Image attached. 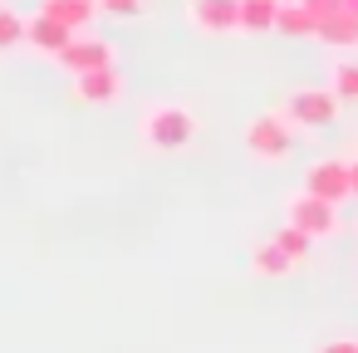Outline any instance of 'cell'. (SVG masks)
I'll return each instance as SVG.
<instances>
[{
    "instance_id": "603a6c76",
    "label": "cell",
    "mask_w": 358,
    "mask_h": 353,
    "mask_svg": "<svg viewBox=\"0 0 358 353\" xmlns=\"http://www.w3.org/2000/svg\"><path fill=\"white\" fill-rule=\"evenodd\" d=\"M89 6H99V0H89Z\"/></svg>"
},
{
    "instance_id": "7a4b0ae2",
    "label": "cell",
    "mask_w": 358,
    "mask_h": 353,
    "mask_svg": "<svg viewBox=\"0 0 358 353\" xmlns=\"http://www.w3.org/2000/svg\"><path fill=\"white\" fill-rule=\"evenodd\" d=\"M245 152L255 162H285L294 152V123L285 113H260L245 128Z\"/></svg>"
},
{
    "instance_id": "30bf717a",
    "label": "cell",
    "mask_w": 358,
    "mask_h": 353,
    "mask_svg": "<svg viewBox=\"0 0 358 353\" xmlns=\"http://www.w3.org/2000/svg\"><path fill=\"white\" fill-rule=\"evenodd\" d=\"M314 40H319V45H329V50H358V15L338 6L329 20H319Z\"/></svg>"
},
{
    "instance_id": "ac0fdd59",
    "label": "cell",
    "mask_w": 358,
    "mask_h": 353,
    "mask_svg": "<svg viewBox=\"0 0 358 353\" xmlns=\"http://www.w3.org/2000/svg\"><path fill=\"white\" fill-rule=\"evenodd\" d=\"M299 6H304V10L314 15V30H319V20H329V15H334V10L343 6V0H299Z\"/></svg>"
},
{
    "instance_id": "7c38bea8",
    "label": "cell",
    "mask_w": 358,
    "mask_h": 353,
    "mask_svg": "<svg viewBox=\"0 0 358 353\" xmlns=\"http://www.w3.org/2000/svg\"><path fill=\"white\" fill-rule=\"evenodd\" d=\"M40 10H45L50 20H59L64 30H74V35H84L99 6H89V0H45V6H40Z\"/></svg>"
},
{
    "instance_id": "5b68a950",
    "label": "cell",
    "mask_w": 358,
    "mask_h": 353,
    "mask_svg": "<svg viewBox=\"0 0 358 353\" xmlns=\"http://www.w3.org/2000/svg\"><path fill=\"white\" fill-rule=\"evenodd\" d=\"M304 192L309 196H324V201H348L353 196V167L343 162V157H324V162H314L309 172H304Z\"/></svg>"
},
{
    "instance_id": "44dd1931",
    "label": "cell",
    "mask_w": 358,
    "mask_h": 353,
    "mask_svg": "<svg viewBox=\"0 0 358 353\" xmlns=\"http://www.w3.org/2000/svg\"><path fill=\"white\" fill-rule=\"evenodd\" d=\"M348 167H353V196H358V162H348Z\"/></svg>"
},
{
    "instance_id": "8fae6325",
    "label": "cell",
    "mask_w": 358,
    "mask_h": 353,
    "mask_svg": "<svg viewBox=\"0 0 358 353\" xmlns=\"http://www.w3.org/2000/svg\"><path fill=\"white\" fill-rule=\"evenodd\" d=\"M294 255H285L275 240H260L255 250H250V270L260 275V280H285V275H294Z\"/></svg>"
},
{
    "instance_id": "e0dca14e",
    "label": "cell",
    "mask_w": 358,
    "mask_h": 353,
    "mask_svg": "<svg viewBox=\"0 0 358 353\" xmlns=\"http://www.w3.org/2000/svg\"><path fill=\"white\" fill-rule=\"evenodd\" d=\"M15 45H25V20L10 6H0V50H15Z\"/></svg>"
},
{
    "instance_id": "277c9868",
    "label": "cell",
    "mask_w": 358,
    "mask_h": 353,
    "mask_svg": "<svg viewBox=\"0 0 358 353\" xmlns=\"http://www.w3.org/2000/svg\"><path fill=\"white\" fill-rule=\"evenodd\" d=\"M285 221H289V226H299L304 236L324 240V236H334V226H338V206H334V201H324V196L299 192V196H289V201H285Z\"/></svg>"
},
{
    "instance_id": "ba28073f",
    "label": "cell",
    "mask_w": 358,
    "mask_h": 353,
    "mask_svg": "<svg viewBox=\"0 0 358 353\" xmlns=\"http://www.w3.org/2000/svg\"><path fill=\"white\" fill-rule=\"evenodd\" d=\"M74 99H79V103H118V99H123V74H118V64L74 74Z\"/></svg>"
},
{
    "instance_id": "7402d4cb",
    "label": "cell",
    "mask_w": 358,
    "mask_h": 353,
    "mask_svg": "<svg viewBox=\"0 0 358 353\" xmlns=\"http://www.w3.org/2000/svg\"><path fill=\"white\" fill-rule=\"evenodd\" d=\"M343 10H353V15H358V0H343Z\"/></svg>"
},
{
    "instance_id": "9c48e42d",
    "label": "cell",
    "mask_w": 358,
    "mask_h": 353,
    "mask_svg": "<svg viewBox=\"0 0 358 353\" xmlns=\"http://www.w3.org/2000/svg\"><path fill=\"white\" fill-rule=\"evenodd\" d=\"M69 40H74V30H64V25L50 20L45 10H40L35 20H25V45L40 50V55H50V59H59V55L69 50Z\"/></svg>"
},
{
    "instance_id": "3957f363",
    "label": "cell",
    "mask_w": 358,
    "mask_h": 353,
    "mask_svg": "<svg viewBox=\"0 0 358 353\" xmlns=\"http://www.w3.org/2000/svg\"><path fill=\"white\" fill-rule=\"evenodd\" d=\"M285 118L294 128H329L338 118V94L334 89H294L285 99Z\"/></svg>"
},
{
    "instance_id": "4fadbf2b",
    "label": "cell",
    "mask_w": 358,
    "mask_h": 353,
    "mask_svg": "<svg viewBox=\"0 0 358 353\" xmlns=\"http://www.w3.org/2000/svg\"><path fill=\"white\" fill-rule=\"evenodd\" d=\"M280 6H285V0H241V30H250V35H265V30H275V20H280Z\"/></svg>"
},
{
    "instance_id": "8992f818",
    "label": "cell",
    "mask_w": 358,
    "mask_h": 353,
    "mask_svg": "<svg viewBox=\"0 0 358 353\" xmlns=\"http://www.w3.org/2000/svg\"><path fill=\"white\" fill-rule=\"evenodd\" d=\"M187 20L201 35H231V30H241V0H192Z\"/></svg>"
},
{
    "instance_id": "5bb4252c",
    "label": "cell",
    "mask_w": 358,
    "mask_h": 353,
    "mask_svg": "<svg viewBox=\"0 0 358 353\" xmlns=\"http://www.w3.org/2000/svg\"><path fill=\"white\" fill-rule=\"evenodd\" d=\"M275 30H280V35H289V40H309V35H314V15L299 6V0H285Z\"/></svg>"
},
{
    "instance_id": "6da1fadb",
    "label": "cell",
    "mask_w": 358,
    "mask_h": 353,
    "mask_svg": "<svg viewBox=\"0 0 358 353\" xmlns=\"http://www.w3.org/2000/svg\"><path fill=\"white\" fill-rule=\"evenodd\" d=\"M196 113L192 108H182V103H162V108H152L148 118H143V143L148 147H157V152H182L192 138H196Z\"/></svg>"
},
{
    "instance_id": "2e32d148",
    "label": "cell",
    "mask_w": 358,
    "mask_h": 353,
    "mask_svg": "<svg viewBox=\"0 0 358 353\" xmlns=\"http://www.w3.org/2000/svg\"><path fill=\"white\" fill-rule=\"evenodd\" d=\"M270 240H275L285 255H294V260H304V255H309V245H314V236H304V231H299V226H289V221H285Z\"/></svg>"
},
{
    "instance_id": "52a82bcc",
    "label": "cell",
    "mask_w": 358,
    "mask_h": 353,
    "mask_svg": "<svg viewBox=\"0 0 358 353\" xmlns=\"http://www.w3.org/2000/svg\"><path fill=\"white\" fill-rule=\"evenodd\" d=\"M55 64H59L64 74H89V69H103V64H113V45L84 30V35H74V40H69V50H64Z\"/></svg>"
},
{
    "instance_id": "d6986e66",
    "label": "cell",
    "mask_w": 358,
    "mask_h": 353,
    "mask_svg": "<svg viewBox=\"0 0 358 353\" xmlns=\"http://www.w3.org/2000/svg\"><path fill=\"white\" fill-rule=\"evenodd\" d=\"M99 10H108V15H143V0H99Z\"/></svg>"
},
{
    "instance_id": "ffe728a7",
    "label": "cell",
    "mask_w": 358,
    "mask_h": 353,
    "mask_svg": "<svg viewBox=\"0 0 358 353\" xmlns=\"http://www.w3.org/2000/svg\"><path fill=\"white\" fill-rule=\"evenodd\" d=\"M319 353H358V338H329L319 343Z\"/></svg>"
},
{
    "instance_id": "9a60e30c",
    "label": "cell",
    "mask_w": 358,
    "mask_h": 353,
    "mask_svg": "<svg viewBox=\"0 0 358 353\" xmlns=\"http://www.w3.org/2000/svg\"><path fill=\"white\" fill-rule=\"evenodd\" d=\"M329 89L338 94V103H358V64H353V59H334Z\"/></svg>"
}]
</instances>
